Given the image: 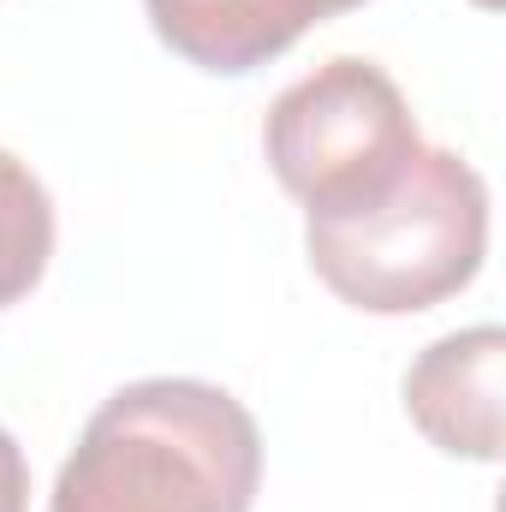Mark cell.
<instances>
[{"instance_id": "cell-1", "label": "cell", "mask_w": 506, "mask_h": 512, "mask_svg": "<svg viewBox=\"0 0 506 512\" xmlns=\"http://www.w3.org/2000/svg\"><path fill=\"white\" fill-rule=\"evenodd\" d=\"M262 429L227 387L197 376L126 382L66 453L48 512H251Z\"/></svg>"}, {"instance_id": "cell-2", "label": "cell", "mask_w": 506, "mask_h": 512, "mask_svg": "<svg viewBox=\"0 0 506 512\" xmlns=\"http://www.w3.org/2000/svg\"><path fill=\"white\" fill-rule=\"evenodd\" d=\"M304 256L316 280L364 316H417L465 292L489 256L483 173L423 143L393 191L346 215H304Z\"/></svg>"}, {"instance_id": "cell-3", "label": "cell", "mask_w": 506, "mask_h": 512, "mask_svg": "<svg viewBox=\"0 0 506 512\" xmlns=\"http://www.w3.org/2000/svg\"><path fill=\"white\" fill-rule=\"evenodd\" d=\"M423 131L405 90L376 60L334 54L286 84L262 120L268 173L304 215H346L376 203L417 161Z\"/></svg>"}, {"instance_id": "cell-4", "label": "cell", "mask_w": 506, "mask_h": 512, "mask_svg": "<svg viewBox=\"0 0 506 512\" xmlns=\"http://www.w3.org/2000/svg\"><path fill=\"white\" fill-rule=\"evenodd\" d=\"M501 382L506 334L495 322L441 334L405 370V417L447 459L495 465L501 459Z\"/></svg>"}, {"instance_id": "cell-5", "label": "cell", "mask_w": 506, "mask_h": 512, "mask_svg": "<svg viewBox=\"0 0 506 512\" xmlns=\"http://www.w3.org/2000/svg\"><path fill=\"white\" fill-rule=\"evenodd\" d=\"M364 0H143L149 30L185 66L215 78H245L280 60L304 30L352 12Z\"/></svg>"}, {"instance_id": "cell-6", "label": "cell", "mask_w": 506, "mask_h": 512, "mask_svg": "<svg viewBox=\"0 0 506 512\" xmlns=\"http://www.w3.org/2000/svg\"><path fill=\"white\" fill-rule=\"evenodd\" d=\"M48 256H54V197L30 173V161L0 149V310H12L42 286Z\"/></svg>"}, {"instance_id": "cell-7", "label": "cell", "mask_w": 506, "mask_h": 512, "mask_svg": "<svg viewBox=\"0 0 506 512\" xmlns=\"http://www.w3.org/2000/svg\"><path fill=\"white\" fill-rule=\"evenodd\" d=\"M0 512H30V465L12 429H0Z\"/></svg>"}, {"instance_id": "cell-8", "label": "cell", "mask_w": 506, "mask_h": 512, "mask_svg": "<svg viewBox=\"0 0 506 512\" xmlns=\"http://www.w3.org/2000/svg\"><path fill=\"white\" fill-rule=\"evenodd\" d=\"M471 6H483V12H501V0H471Z\"/></svg>"}]
</instances>
